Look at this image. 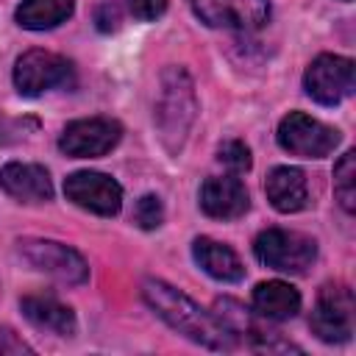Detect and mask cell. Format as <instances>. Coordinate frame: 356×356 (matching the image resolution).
<instances>
[{
  "label": "cell",
  "mask_w": 356,
  "mask_h": 356,
  "mask_svg": "<svg viewBox=\"0 0 356 356\" xmlns=\"http://www.w3.org/2000/svg\"><path fill=\"white\" fill-rule=\"evenodd\" d=\"M142 298L181 337H186L203 348H211V350H231L236 345V337L214 314H206L195 300H189L175 286L147 278L142 284Z\"/></svg>",
  "instance_id": "obj_1"
},
{
  "label": "cell",
  "mask_w": 356,
  "mask_h": 356,
  "mask_svg": "<svg viewBox=\"0 0 356 356\" xmlns=\"http://www.w3.org/2000/svg\"><path fill=\"white\" fill-rule=\"evenodd\" d=\"M197 114V97L192 78L184 67H170L161 75V89L156 100V128L161 136V145L170 153H178L189 136V128Z\"/></svg>",
  "instance_id": "obj_2"
},
{
  "label": "cell",
  "mask_w": 356,
  "mask_h": 356,
  "mask_svg": "<svg viewBox=\"0 0 356 356\" xmlns=\"http://www.w3.org/2000/svg\"><path fill=\"white\" fill-rule=\"evenodd\" d=\"M253 253L270 270L289 273V275H303L317 259V245H314V239H309L298 231L267 228L256 236Z\"/></svg>",
  "instance_id": "obj_3"
},
{
  "label": "cell",
  "mask_w": 356,
  "mask_h": 356,
  "mask_svg": "<svg viewBox=\"0 0 356 356\" xmlns=\"http://www.w3.org/2000/svg\"><path fill=\"white\" fill-rule=\"evenodd\" d=\"M303 89L320 106H337V103H342L345 97L353 95V89H356V67L345 56L323 53L306 67Z\"/></svg>",
  "instance_id": "obj_4"
},
{
  "label": "cell",
  "mask_w": 356,
  "mask_h": 356,
  "mask_svg": "<svg viewBox=\"0 0 356 356\" xmlns=\"http://www.w3.org/2000/svg\"><path fill=\"white\" fill-rule=\"evenodd\" d=\"M19 256L39 273H47L50 278L61 281V284H83L89 278V264L83 261V256L61 242L53 239H19Z\"/></svg>",
  "instance_id": "obj_5"
},
{
  "label": "cell",
  "mask_w": 356,
  "mask_h": 356,
  "mask_svg": "<svg viewBox=\"0 0 356 356\" xmlns=\"http://www.w3.org/2000/svg\"><path fill=\"white\" fill-rule=\"evenodd\" d=\"M278 145L292 156L323 159L339 145V131L303 111H289L278 125Z\"/></svg>",
  "instance_id": "obj_6"
},
{
  "label": "cell",
  "mask_w": 356,
  "mask_h": 356,
  "mask_svg": "<svg viewBox=\"0 0 356 356\" xmlns=\"http://www.w3.org/2000/svg\"><path fill=\"white\" fill-rule=\"evenodd\" d=\"M72 81V64L50 50H28L14 64V86L25 97H36Z\"/></svg>",
  "instance_id": "obj_7"
},
{
  "label": "cell",
  "mask_w": 356,
  "mask_h": 356,
  "mask_svg": "<svg viewBox=\"0 0 356 356\" xmlns=\"http://www.w3.org/2000/svg\"><path fill=\"white\" fill-rule=\"evenodd\" d=\"M312 331L323 342H348L353 334V295L348 286H323L309 317Z\"/></svg>",
  "instance_id": "obj_8"
},
{
  "label": "cell",
  "mask_w": 356,
  "mask_h": 356,
  "mask_svg": "<svg viewBox=\"0 0 356 356\" xmlns=\"http://www.w3.org/2000/svg\"><path fill=\"white\" fill-rule=\"evenodd\" d=\"M120 139H122V125L117 120L89 117L70 122L58 139V147L72 159H95L114 150Z\"/></svg>",
  "instance_id": "obj_9"
},
{
  "label": "cell",
  "mask_w": 356,
  "mask_h": 356,
  "mask_svg": "<svg viewBox=\"0 0 356 356\" xmlns=\"http://www.w3.org/2000/svg\"><path fill=\"white\" fill-rule=\"evenodd\" d=\"M64 195L75 206H81L92 214H100V217H114L122 206V186L111 175L92 172V170L72 172L64 181Z\"/></svg>",
  "instance_id": "obj_10"
},
{
  "label": "cell",
  "mask_w": 356,
  "mask_h": 356,
  "mask_svg": "<svg viewBox=\"0 0 356 356\" xmlns=\"http://www.w3.org/2000/svg\"><path fill=\"white\" fill-rule=\"evenodd\" d=\"M200 22L228 31H256L270 19L267 0H189Z\"/></svg>",
  "instance_id": "obj_11"
},
{
  "label": "cell",
  "mask_w": 356,
  "mask_h": 356,
  "mask_svg": "<svg viewBox=\"0 0 356 356\" xmlns=\"http://www.w3.org/2000/svg\"><path fill=\"white\" fill-rule=\"evenodd\" d=\"M248 189L234 175H214L200 186V209L214 220H236L248 211Z\"/></svg>",
  "instance_id": "obj_12"
},
{
  "label": "cell",
  "mask_w": 356,
  "mask_h": 356,
  "mask_svg": "<svg viewBox=\"0 0 356 356\" xmlns=\"http://www.w3.org/2000/svg\"><path fill=\"white\" fill-rule=\"evenodd\" d=\"M0 189L25 203H42L53 197V184L47 170L22 161H8L6 167H0Z\"/></svg>",
  "instance_id": "obj_13"
},
{
  "label": "cell",
  "mask_w": 356,
  "mask_h": 356,
  "mask_svg": "<svg viewBox=\"0 0 356 356\" xmlns=\"http://www.w3.org/2000/svg\"><path fill=\"white\" fill-rule=\"evenodd\" d=\"M267 200L281 214H295L309 206V184L298 167H273L264 181Z\"/></svg>",
  "instance_id": "obj_14"
},
{
  "label": "cell",
  "mask_w": 356,
  "mask_h": 356,
  "mask_svg": "<svg viewBox=\"0 0 356 356\" xmlns=\"http://www.w3.org/2000/svg\"><path fill=\"white\" fill-rule=\"evenodd\" d=\"M192 256H195L197 267L203 273H209L211 278H217V281H242V275H245V267H242L239 256L217 239H209V236L195 239Z\"/></svg>",
  "instance_id": "obj_15"
},
{
  "label": "cell",
  "mask_w": 356,
  "mask_h": 356,
  "mask_svg": "<svg viewBox=\"0 0 356 356\" xmlns=\"http://www.w3.org/2000/svg\"><path fill=\"white\" fill-rule=\"evenodd\" d=\"M22 314L36 325V328H44V331H53L58 337H72L78 323H75V314L70 306L58 303L56 298H47V295H28L22 298Z\"/></svg>",
  "instance_id": "obj_16"
},
{
  "label": "cell",
  "mask_w": 356,
  "mask_h": 356,
  "mask_svg": "<svg viewBox=\"0 0 356 356\" xmlns=\"http://www.w3.org/2000/svg\"><path fill=\"white\" fill-rule=\"evenodd\" d=\"M253 309L264 320H289L300 312V292L286 281H264L253 289Z\"/></svg>",
  "instance_id": "obj_17"
},
{
  "label": "cell",
  "mask_w": 356,
  "mask_h": 356,
  "mask_svg": "<svg viewBox=\"0 0 356 356\" xmlns=\"http://www.w3.org/2000/svg\"><path fill=\"white\" fill-rule=\"evenodd\" d=\"M75 11L72 0H22L17 8V25L28 31H50L67 22Z\"/></svg>",
  "instance_id": "obj_18"
},
{
  "label": "cell",
  "mask_w": 356,
  "mask_h": 356,
  "mask_svg": "<svg viewBox=\"0 0 356 356\" xmlns=\"http://www.w3.org/2000/svg\"><path fill=\"white\" fill-rule=\"evenodd\" d=\"M334 195L345 211L356 209V153L348 150L334 167Z\"/></svg>",
  "instance_id": "obj_19"
},
{
  "label": "cell",
  "mask_w": 356,
  "mask_h": 356,
  "mask_svg": "<svg viewBox=\"0 0 356 356\" xmlns=\"http://www.w3.org/2000/svg\"><path fill=\"white\" fill-rule=\"evenodd\" d=\"M217 159H220L231 172H236V175H239V172H248L250 164H253L248 145L239 142V139H228V142H222L220 150H217Z\"/></svg>",
  "instance_id": "obj_20"
},
{
  "label": "cell",
  "mask_w": 356,
  "mask_h": 356,
  "mask_svg": "<svg viewBox=\"0 0 356 356\" xmlns=\"http://www.w3.org/2000/svg\"><path fill=\"white\" fill-rule=\"evenodd\" d=\"M134 220L139 222V228L145 231H153L161 225L164 220V209H161V200L156 195H142L136 200V209H134Z\"/></svg>",
  "instance_id": "obj_21"
},
{
  "label": "cell",
  "mask_w": 356,
  "mask_h": 356,
  "mask_svg": "<svg viewBox=\"0 0 356 356\" xmlns=\"http://www.w3.org/2000/svg\"><path fill=\"white\" fill-rule=\"evenodd\" d=\"M128 8L136 19L150 22V19H156L167 11V0H128Z\"/></svg>",
  "instance_id": "obj_22"
},
{
  "label": "cell",
  "mask_w": 356,
  "mask_h": 356,
  "mask_svg": "<svg viewBox=\"0 0 356 356\" xmlns=\"http://www.w3.org/2000/svg\"><path fill=\"white\" fill-rule=\"evenodd\" d=\"M95 22H97V31H103V33L117 31V25H120V11H117V6H114V3H103V6H97V11H95Z\"/></svg>",
  "instance_id": "obj_23"
}]
</instances>
